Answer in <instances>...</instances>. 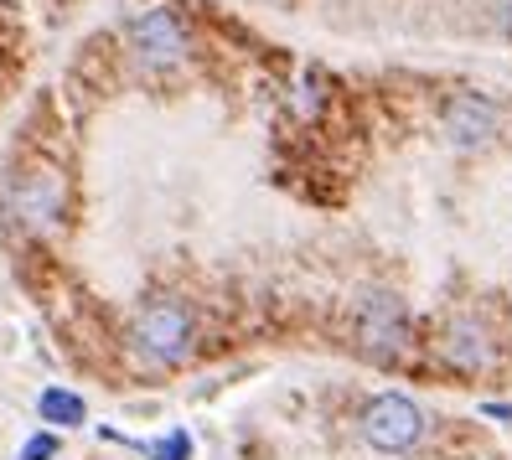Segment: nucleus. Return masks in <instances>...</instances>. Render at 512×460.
I'll return each mask as SVG.
<instances>
[{
	"label": "nucleus",
	"instance_id": "f257e3e1",
	"mask_svg": "<svg viewBox=\"0 0 512 460\" xmlns=\"http://www.w3.org/2000/svg\"><path fill=\"white\" fill-rule=\"evenodd\" d=\"M125 352L140 373H176L197 352V311L182 295H150L125 326Z\"/></svg>",
	"mask_w": 512,
	"mask_h": 460
},
{
	"label": "nucleus",
	"instance_id": "f03ea898",
	"mask_svg": "<svg viewBox=\"0 0 512 460\" xmlns=\"http://www.w3.org/2000/svg\"><path fill=\"white\" fill-rule=\"evenodd\" d=\"M425 429H430V419L409 393H378L363 409V440L383 455H409L419 440H425Z\"/></svg>",
	"mask_w": 512,
	"mask_h": 460
},
{
	"label": "nucleus",
	"instance_id": "7ed1b4c3",
	"mask_svg": "<svg viewBox=\"0 0 512 460\" xmlns=\"http://www.w3.org/2000/svg\"><path fill=\"white\" fill-rule=\"evenodd\" d=\"M125 37H130L135 63L150 68V73H166V68H182L187 63V26H182V16H176L171 6L140 11L125 26Z\"/></svg>",
	"mask_w": 512,
	"mask_h": 460
},
{
	"label": "nucleus",
	"instance_id": "20e7f679",
	"mask_svg": "<svg viewBox=\"0 0 512 460\" xmlns=\"http://www.w3.org/2000/svg\"><path fill=\"white\" fill-rule=\"evenodd\" d=\"M357 347H363L368 357L378 362H394L404 357L409 347V311L399 295H368L363 305H357Z\"/></svg>",
	"mask_w": 512,
	"mask_h": 460
},
{
	"label": "nucleus",
	"instance_id": "39448f33",
	"mask_svg": "<svg viewBox=\"0 0 512 460\" xmlns=\"http://www.w3.org/2000/svg\"><path fill=\"white\" fill-rule=\"evenodd\" d=\"M63 176L52 166H32L11 181V218L26 228V233H52L57 218H63Z\"/></svg>",
	"mask_w": 512,
	"mask_h": 460
},
{
	"label": "nucleus",
	"instance_id": "423d86ee",
	"mask_svg": "<svg viewBox=\"0 0 512 460\" xmlns=\"http://www.w3.org/2000/svg\"><path fill=\"white\" fill-rule=\"evenodd\" d=\"M445 135H450V145H461V150L487 145L497 135V104L487 94H456L445 104Z\"/></svg>",
	"mask_w": 512,
	"mask_h": 460
},
{
	"label": "nucleus",
	"instance_id": "0eeeda50",
	"mask_svg": "<svg viewBox=\"0 0 512 460\" xmlns=\"http://www.w3.org/2000/svg\"><path fill=\"white\" fill-rule=\"evenodd\" d=\"M440 357L456 367V373H487L492 367V342L476 321H450L445 326V342H440Z\"/></svg>",
	"mask_w": 512,
	"mask_h": 460
},
{
	"label": "nucleus",
	"instance_id": "6e6552de",
	"mask_svg": "<svg viewBox=\"0 0 512 460\" xmlns=\"http://www.w3.org/2000/svg\"><path fill=\"white\" fill-rule=\"evenodd\" d=\"M37 419L52 429V435H57V429H78V424H88V404H83V393L52 383V388H42V398H37Z\"/></svg>",
	"mask_w": 512,
	"mask_h": 460
},
{
	"label": "nucleus",
	"instance_id": "1a4fd4ad",
	"mask_svg": "<svg viewBox=\"0 0 512 460\" xmlns=\"http://www.w3.org/2000/svg\"><path fill=\"white\" fill-rule=\"evenodd\" d=\"M150 460H192V435L187 429H171V435H161V440H150V445H140Z\"/></svg>",
	"mask_w": 512,
	"mask_h": 460
},
{
	"label": "nucleus",
	"instance_id": "9d476101",
	"mask_svg": "<svg viewBox=\"0 0 512 460\" xmlns=\"http://www.w3.org/2000/svg\"><path fill=\"white\" fill-rule=\"evenodd\" d=\"M52 455H57V435H52V429H37V435L16 450V460H52Z\"/></svg>",
	"mask_w": 512,
	"mask_h": 460
},
{
	"label": "nucleus",
	"instance_id": "9b49d317",
	"mask_svg": "<svg viewBox=\"0 0 512 460\" xmlns=\"http://www.w3.org/2000/svg\"><path fill=\"white\" fill-rule=\"evenodd\" d=\"M492 11H497V26L512 37V0H492Z\"/></svg>",
	"mask_w": 512,
	"mask_h": 460
}]
</instances>
